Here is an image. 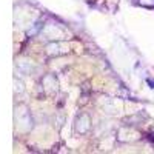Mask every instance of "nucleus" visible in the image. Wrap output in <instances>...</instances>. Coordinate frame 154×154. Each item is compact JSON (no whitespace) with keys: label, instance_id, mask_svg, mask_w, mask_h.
<instances>
[{"label":"nucleus","instance_id":"obj_1","mask_svg":"<svg viewBox=\"0 0 154 154\" xmlns=\"http://www.w3.org/2000/svg\"><path fill=\"white\" fill-rule=\"evenodd\" d=\"M140 5L148 6V8H154V0H140Z\"/></svg>","mask_w":154,"mask_h":154},{"label":"nucleus","instance_id":"obj_2","mask_svg":"<svg viewBox=\"0 0 154 154\" xmlns=\"http://www.w3.org/2000/svg\"><path fill=\"white\" fill-rule=\"evenodd\" d=\"M146 83L149 85V88H152V89H154V80H152V79H146Z\"/></svg>","mask_w":154,"mask_h":154}]
</instances>
